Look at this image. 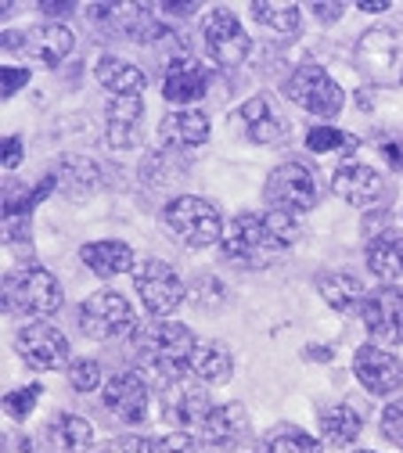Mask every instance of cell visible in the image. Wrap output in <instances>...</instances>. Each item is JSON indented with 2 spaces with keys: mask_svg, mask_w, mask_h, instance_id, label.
<instances>
[{
  "mask_svg": "<svg viewBox=\"0 0 403 453\" xmlns=\"http://www.w3.org/2000/svg\"><path fill=\"white\" fill-rule=\"evenodd\" d=\"M159 453H205V449L188 432H173V435H162L159 439Z\"/></svg>",
  "mask_w": 403,
  "mask_h": 453,
  "instance_id": "obj_39",
  "label": "cell"
},
{
  "mask_svg": "<svg viewBox=\"0 0 403 453\" xmlns=\"http://www.w3.org/2000/svg\"><path fill=\"white\" fill-rule=\"evenodd\" d=\"M360 12L364 15H382V12H389V4H385V0H378V4H360Z\"/></svg>",
  "mask_w": 403,
  "mask_h": 453,
  "instance_id": "obj_47",
  "label": "cell"
},
{
  "mask_svg": "<svg viewBox=\"0 0 403 453\" xmlns=\"http://www.w3.org/2000/svg\"><path fill=\"white\" fill-rule=\"evenodd\" d=\"M317 292H321V299H324L335 313H353V310H360L364 299H368L364 280L353 277V273H345V270L324 273V277L317 280Z\"/></svg>",
  "mask_w": 403,
  "mask_h": 453,
  "instance_id": "obj_24",
  "label": "cell"
},
{
  "mask_svg": "<svg viewBox=\"0 0 403 453\" xmlns=\"http://www.w3.org/2000/svg\"><path fill=\"white\" fill-rule=\"evenodd\" d=\"M141 119H144V101L141 97H112L108 130H105L108 148H115V151L137 148L141 144Z\"/></svg>",
  "mask_w": 403,
  "mask_h": 453,
  "instance_id": "obj_19",
  "label": "cell"
},
{
  "mask_svg": "<svg viewBox=\"0 0 403 453\" xmlns=\"http://www.w3.org/2000/svg\"><path fill=\"white\" fill-rule=\"evenodd\" d=\"M134 288H137L144 310L151 317H159V320L173 317L181 310V303L188 299V288H184L181 273L173 270L169 263H162V259H144L134 270Z\"/></svg>",
  "mask_w": 403,
  "mask_h": 453,
  "instance_id": "obj_9",
  "label": "cell"
},
{
  "mask_svg": "<svg viewBox=\"0 0 403 453\" xmlns=\"http://www.w3.org/2000/svg\"><path fill=\"white\" fill-rule=\"evenodd\" d=\"M80 259L97 277H115V273L134 270V249L127 242H90L80 249Z\"/></svg>",
  "mask_w": 403,
  "mask_h": 453,
  "instance_id": "obj_26",
  "label": "cell"
},
{
  "mask_svg": "<svg viewBox=\"0 0 403 453\" xmlns=\"http://www.w3.org/2000/svg\"><path fill=\"white\" fill-rule=\"evenodd\" d=\"M29 83V69H15V65H4L0 69V97H12L15 90H22Z\"/></svg>",
  "mask_w": 403,
  "mask_h": 453,
  "instance_id": "obj_40",
  "label": "cell"
},
{
  "mask_svg": "<svg viewBox=\"0 0 403 453\" xmlns=\"http://www.w3.org/2000/svg\"><path fill=\"white\" fill-rule=\"evenodd\" d=\"M263 449L267 453H321V442L296 425H281L263 439Z\"/></svg>",
  "mask_w": 403,
  "mask_h": 453,
  "instance_id": "obj_33",
  "label": "cell"
},
{
  "mask_svg": "<svg viewBox=\"0 0 403 453\" xmlns=\"http://www.w3.org/2000/svg\"><path fill=\"white\" fill-rule=\"evenodd\" d=\"M101 453H159V439H141V435H120L105 442Z\"/></svg>",
  "mask_w": 403,
  "mask_h": 453,
  "instance_id": "obj_37",
  "label": "cell"
},
{
  "mask_svg": "<svg viewBox=\"0 0 403 453\" xmlns=\"http://www.w3.org/2000/svg\"><path fill=\"white\" fill-rule=\"evenodd\" d=\"M385 219H389V212H385V209H378V212H368V216H364V238H368V242H375L378 234H385Z\"/></svg>",
  "mask_w": 403,
  "mask_h": 453,
  "instance_id": "obj_41",
  "label": "cell"
},
{
  "mask_svg": "<svg viewBox=\"0 0 403 453\" xmlns=\"http://www.w3.org/2000/svg\"><path fill=\"white\" fill-rule=\"evenodd\" d=\"M353 374L375 395H392L403 385V364L382 346H360L353 357Z\"/></svg>",
  "mask_w": 403,
  "mask_h": 453,
  "instance_id": "obj_16",
  "label": "cell"
},
{
  "mask_svg": "<svg viewBox=\"0 0 403 453\" xmlns=\"http://www.w3.org/2000/svg\"><path fill=\"white\" fill-rule=\"evenodd\" d=\"M0 47H4V50L22 47V54H29L36 65L54 69L58 62L69 58L73 33H69L66 26H58V22H40V26H33L29 33H0Z\"/></svg>",
  "mask_w": 403,
  "mask_h": 453,
  "instance_id": "obj_12",
  "label": "cell"
},
{
  "mask_svg": "<svg viewBox=\"0 0 403 453\" xmlns=\"http://www.w3.org/2000/svg\"><path fill=\"white\" fill-rule=\"evenodd\" d=\"M141 324H137V313L130 310L127 296L120 292H94L83 306H80V331L94 342H112V338H127L134 334Z\"/></svg>",
  "mask_w": 403,
  "mask_h": 453,
  "instance_id": "obj_7",
  "label": "cell"
},
{
  "mask_svg": "<svg viewBox=\"0 0 403 453\" xmlns=\"http://www.w3.org/2000/svg\"><path fill=\"white\" fill-rule=\"evenodd\" d=\"M69 385L76 388V392H94L97 385H101V364L97 360H76L73 367H69Z\"/></svg>",
  "mask_w": 403,
  "mask_h": 453,
  "instance_id": "obj_36",
  "label": "cell"
},
{
  "mask_svg": "<svg viewBox=\"0 0 403 453\" xmlns=\"http://www.w3.org/2000/svg\"><path fill=\"white\" fill-rule=\"evenodd\" d=\"M162 226H166V234L173 242H181L188 249H209L223 234L220 209L209 198H198V195L169 198L166 209H162Z\"/></svg>",
  "mask_w": 403,
  "mask_h": 453,
  "instance_id": "obj_2",
  "label": "cell"
},
{
  "mask_svg": "<svg viewBox=\"0 0 403 453\" xmlns=\"http://www.w3.org/2000/svg\"><path fill=\"white\" fill-rule=\"evenodd\" d=\"M209 90V80L202 73V65H195L191 58H181V62H169V73H166V83H162V97L169 104H195L202 101Z\"/></svg>",
  "mask_w": 403,
  "mask_h": 453,
  "instance_id": "obj_21",
  "label": "cell"
},
{
  "mask_svg": "<svg viewBox=\"0 0 403 453\" xmlns=\"http://www.w3.org/2000/svg\"><path fill=\"white\" fill-rule=\"evenodd\" d=\"M155 15H166V19H195L198 15V4H155Z\"/></svg>",
  "mask_w": 403,
  "mask_h": 453,
  "instance_id": "obj_42",
  "label": "cell"
},
{
  "mask_svg": "<svg viewBox=\"0 0 403 453\" xmlns=\"http://www.w3.org/2000/svg\"><path fill=\"white\" fill-rule=\"evenodd\" d=\"M314 15L321 22H338L345 15V4H314Z\"/></svg>",
  "mask_w": 403,
  "mask_h": 453,
  "instance_id": "obj_44",
  "label": "cell"
},
{
  "mask_svg": "<svg viewBox=\"0 0 403 453\" xmlns=\"http://www.w3.org/2000/svg\"><path fill=\"white\" fill-rule=\"evenodd\" d=\"M202 43H205V54L223 65V69H235L242 65L249 54H252V40L245 33V26L238 22V15L230 8H213L202 22Z\"/></svg>",
  "mask_w": 403,
  "mask_h": 453,
  "instance_id": "obj_10",
  "label": "cell"
},
{
  "mask_svg": "<svg viewBox=\"0 0 403 453\" xmlns=\"http://www.w3.org/2000/svg\"><path fill=\"white\" fill-rule=\"evenodd\" d=\"M331 188L342 202H350L357 209H368V205H382L385 202V180L382 173H375L371 165L364 162H342L331 177Z\"/></svg>",
  "mask_w": 403,
  "mask_h": 453,
  "instance_id": "obj_15",
  "label": "cell"
},
{
  "mask_svg": "<svg viewBox=\"0 0 403 453\" xmlns=\"http://www.w3.org/2000/svg\"><path fill=\"white\" fill-rule=\"evenodd\" d=\"M40 385H26V388H15V392H8L4 395V411L15 418V421H26L29 414H33V407H36V400H40Z\"/></svg>",
  "mask_w": 403,
  "mask_h": 453,
  "instance_id": "obj_35",
  "label": "cell"
},
{
  "mask_svg": "<svg viewBox=\"0 0 403 453\" xmlns=\"http://www.w3.org/2000/svg\"><path fill=\"white\" fill-rule=\"evenodd\" d=\"M213 411L216 407L209 400L205 381H198V378H173V381H166V388H162V414H166V421L173 428H181V432L202 428Z\"/></svg>",
  "mask_w": 403,
  "mask_h": 453,
  "instance_id": "obj_11",
  "label": "cell"
},
{
  "mask_svg": "<svg viewBox=\"0 0 403 453\" xmlns=\"http://www.w3.org/2000/svg\"><path fill=\"white\" fill-rule=\"evenodd\" d=\"M50 442L62 449V453H87L94 442V428L87 418L76 414H58L50 421Z\"/></svg>",
  "mask_w": 403,
  "mask_h": 453,
  "instance_id": "obj_31",
  "label": "cell"
},
{
  "mask_svg": "<svg viewBox=\"0 0 403 453\" xmlns=\"http://www.w3.org/2000/svg\"><path fill=\"white\" fill-rule=\"evenodd\" d=\"M15 349L36 371H58V367H66V360H69V338L58 327L36 320V324H26V327L15 331Z\"/></svg>",
  "mask_w": 403,
  "mask_h": 453,
  "instance_id": "obj_14",
  "label": "cell"
},
{
  "mask_svg": "<svg viewBox=\"0 0 403 453\" xmlns=\"http://www.w3.org/2000/svg\"><path fill=\"white\" fill-rule=\"evenodd\" d=\"M281 252H288V245L277 238V231L270 226L267 216L245 212L238 219H230L227 234H223V256L238 266H270Z\"/></svg>",
  "mask_w": 403,
  "mask_h": 453,
  "instance_id": "obj_3",
  "label": "cell"
},
{
  "mask_svg": "<svg viewBox=\"0 0 403 453\" xmlns=\"http://www.w3.org/2000/svg\"><path fill=\"white\" fill-rule=\"evenodd\" d=\"M58 188H66L73 198H83L97 188L101 173H97V162L94 158H83V155H66L58 162V173H54Z\"/></svg>",
  "mask_w": 403,
  "mask_h": 453,
  "instance_id": "obj_30",
  "label": "cell"
},
{
  "mask_svg": "<svg viewBox=\"0 0 403 453\" xmlns=\"http://www.w3.org/2000/svg\"><path fill=\"white\" fill-rule=\"evenodd\" d=\"M62 285L40 266H19L4 277V310L15 317H50L62 310Z\"/></svg>",
  "mask_w": 403,
  "mask_h": 453,
  "instance_id": "obj_4",
  "label": "cell"
},
{
  "mask_svg": "<svg viewBox=\"0 0 403 453\" xmlns=\"http://www.w3.org/2000/svg\"><path fill=\"white\" fill-rule=\"evenodd\" d=\"M134 346L137 357L155 371H162L166 378H184V371H191L198 338L177 320H151L134 331Z\"/></svg>",
  "mask_w": 403,
  "mask_h": 453,
  "instance_id": "obj_1",
  "label": "cell"
},
{
  "mask_svg": "<svg viewBox=\"0 0 403 453\" xmlns=\"http://www.w3.org/2000/svg\"><path fill=\"white\" fill-rule=\"evenodd\" d=\"M284 94H288V101H292V104H299L303 111L321 116V119H335L338 111L345 108L342 87L317 62H306V65H299L292 76H288L284 80Z\"/></svg>",
  "mask_w": 403,
  "mask_h": 453,
  "instance_id": "obj_6",
  "label": "cell"
},
{
  "mask_svg": "<svg viewBox=\"0 0 403 453\" xmlns=\"http://www.w3.org/2000/svg\"><path fill=\"white\" fill-rule=\"evenodd\" d=\"M382 432H385L389 442H396V446L403 449V400H392V403L385 407V414H382Z\"/></svg>",
  "mask_w": 403,
  "mask_h": 453,
  "instance_id": "obj_38",
  "label": "cell"
},
{
  "mask_svg": "<svg viewBox=\"0 0 403 453\" xmlns=\"http://www.w3.org/2000/svg\"><path fill=\"white\" fill-rule=\"evenodd\" d=\"M360 141L353 137V134H345V130H335V127H314L310 134H306V148L310 151H338V148H345V151H353Z\"/></svg>",
  "mask_w": 403,
  "mask_h": 453,
  "instance_id": "obj_34",
  "label": "cell"
},
{
  "mask_svg": "<svg viewBox=\"0 0 403 453\" xmlns=\"http://www.w3.org/2000/svg\"><path fill=\"white\" fill-rule=\"evenodd\" d=\"M382 155L392 162V169H403V148H396V144H382Z\"/></svg>",
  "mask_w": 403,
  "mask_h": 453,
  "instance_id": "obj_46",
  "label": "cell"
},
{
  "mask_svg": "<svg viewBox=\"0 0 403 453\" xmlns=\"http://www.w3.org/2000/svg\"><path fill=\"white\" fill-rule=\"evenodd\" d=\"M263 198H267V205H270L274 212L299 216V212L317 209V202H321V180H317V173H314L306 162L292 158V162L277 165L274 173L267 177Z\"/></svg>",
  "mask_w": 403,
  "mask_h": 453,
  "instance_id": "obj_5",
  "label": "cell"
},
{
  "mask_svg": "<svg viewBox=\"0 0 403 453\" xmlns=\"http://www.w3.org/2000/svg\"><path fill=\"white\" fill-rule=\"evenodd\" d=\"M353 62L368 83H403V36L392 29H368L357 40Z\"/></svg>",
  "mask_w": 403,
  "mask_h": 453,
  "instance_id": "obj_8",
  "label": "cell"
},
{
  "mask_svg": "<svg viewBox=\"0 0 403 453\" xmlns=\"http://www.w3.org/2000/svg\"><path fill=\"white\" fill-rule=\"evenodd\" d=\"M209 116L198 108H188V111H173L159 123V137L166 141V148H198L209 141Z\"/></svg>",
  "mask_w": 403,
  "mask_h": 453,
  "instance_id": "obj_20",
  "label": "cell"
},
{
  "mask_svg": "<svg viewBox=\"0 0 403 453\" xmlns=\"http://www.w3.org/2000/svg\"><path fill=\"white\" fill-rule=\"evenodd\" d=\"M94 76L112 97H141L144 87H148V76L134 62L115 58V54H105V58L97 62V69H94Z\"/></svg>",
  "mask_w": 403,
  "mask_h": 453,
  "instance_id": "obj_23",
  "label": "cell"
},
{
  "mask_svg": "<svg viewBox=\"0 0 403 453\" xmlns=\"http://www.w3.org/2000/svg\"><path fill=\"white\" fill-rule=\"evenodd\" d=\"M360 453H375V449H360Z\"/></svg>",
  "mask_w": 403,
  "mask_h": 453,
  "instance_id": "obj_48",
  "label": "cell"
},
{
  "mask_svg": "<svg viewBox=\"0 0 403 453\" xmlns=\"http://www.w3.org/2000/svg\"><path fill=\"white\" fill-rule=\"evenodd\" d=\"M368 270L378 280H399L403 277V234L385 231L375 242H368Z\"/></svg>",
  "mask_w": 403,
  "mask_h": 453,
  "instance_id": "obj_29",
  "label": "cell"
},
{
  "mask_svg": "<svg viewBox=\"0 0 403 453\" xmlns=\"http://www.w3.org/2000/svg\"><path fill=\"white\" fill-rule=\"evenodd\" d=\"M249 12H252V19L260 22V29L270 33L274 40H292V36H299V29H303L299 4H281V0H256Z\"/></svg>",
  "mask_w": 403,
  "mask_h": 453,
  "instance_id": "obj_25",
  "label": "cell"
},
{
  "mask_svg": "<svg viewBox=\"0 0 403 453\" xmlns=\"http://www.w3.org/2000/svg\"><path fill=\"white\" fill-rule=\"evenodd\" d=\"M317 428L324 435V442L331 446H350L360 439V414L350 407V403H331V407H321L317 411Z\"/></svg>",
  "mask_w": 403,
  "mask_h": 453,
  "instance_id": "obj_27",
  "label": "cell"
},
{
  "mask_svg": "<svg viewBox=\"0 0 403 453\" xmlns=\"http://www.w3.org/2000/svg\"><path fill=\"white\" fill-rule=\"evenodd\" d=\"M22 162V141L19 137H8L4 141V169H15Z\"/></svg>",
  "mask_w": 403,
  "mask_h": 453,
  "instance_id": "obj_43",
  "label": "cell"
},
{
  "mask_svg": "<svg viewBox=\"0 0 403 453\" xmlns=\"http://www.w3.org/2000/svg\"><path fill=\"white\" fill-rule=\"evenodd\" d=\"M230 371H235V357H230V349L223 342H216V338L198 342V349L191 357V378H198L205 385H223L230 378Z\"/></svg>",
  "mask_w": 403,
  "mask_h": 453,
  "instance_id": "obj_28",
  "label": "cell"
},
{
  "mask_svg": "<svg viewBox=\"0 0 403 453\" xmlns=\"http://www.w3.org/2000/svg\"><path fill=\"white\" fill-rule=\"evenodd\" d=\"M198 432H202V442L209 446H238L249 435V411L242 403H223L205 418Z\"/></svg>",
  "mask_w": 403,
  "mask_h": 453,
  "instance_id": "obj_22",
  "label": "cell"
},
{
  "mask_svg": "<svg viewBox=\"0 0 403 453\" xmlns=\"http://www.w3.org/2000/svg\"><path fill=\"white\" fill-rule=\"evenodd\" d=\"M105 407L127 425H141L144 414H148V385H144V378L134 374V371H120L115 378H108Z\"/></svg>",
  "mask_w": 403,
  "mask_h": 453,
  "instance_id": "obj_18",
  "label": "cell"
},
{
  "mask_svg": "<svg viewBox=\"0 0 403 453\" xmlns=\"http://www.w3.org/2000/svg\"><path fill=\"white\" fill-rule=\"evenodd\" d=\"M40 12H43V15H69V12H76V4H69V0H66V4H54V0H43Z\"/></svg>",
  "mask_w": 403,
  "mask_h": 453,
  "instance_id": "obj_45",
  "label": "cell"
},
{
  "mask_svg": "<svg viewBox=\"0 0 403 453\" xmlns=\"http://www.w3.org/2000/svg\"><path fill=\"white\" fill-rule=\"evenodd\" d=\"M242 123H245L249 141L267 144V148L281 144L288 137V130H292V123L284 119V111L277 108V101L270 94H256L242 104Z\"/></svg>",
  "mask_w": 403,
  "mask_h": 453,
  "instance_id": "obj_17",
  "label": "cell"
},
{
  "mask_svg": "<svg viewBox=\"0 0 403 453\" xmlns=\"http://www.w3.org/2000/svg\"><path fill=\"white\" fill-rule=\"evenodd\" d=\"M364 327L382 346H403V292L399 288H375L360 306Z\"/></svg>",
  "mask_w": 403,
  "mask_h": 453,
  "instance_id": "obj_13",
  "label": "cell"
},
{
  "mask_svg": "<svg viewBox=\"0 0 403 453\" xmlns=\"http://www.w3.org/2000/svg\"><path fill=\"white\" fill-rule=\"evenodd\" d=\"M141 177L151 184V188H173V180H184L188 177V158H181L177 151H155L148 155Z\"/></svg>",
  "mask_w": 403,
  "mask_h": 453,
  "instance_id": "obj_32",
  "label": "cell"
}]
</instances>
